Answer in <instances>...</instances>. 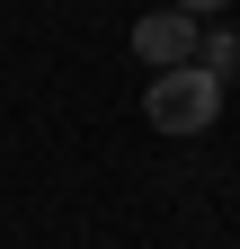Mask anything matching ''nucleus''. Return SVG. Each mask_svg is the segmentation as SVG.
<instances>
[{"instance_id":"obj_1","label":"nucleus","mask_w":240,"mask_h":249,"mask_svg":"<svg viewBox=\"0 0 240 249\" xmlns=\"http://www.w3.org/2000/svg\"><path fill=\"white\" fill-rule=\"evenodd\" d=\"M142 116H152V134H205V124L223 116V71L214 62H160L152 89H142Z\"/></svg>"},{"instance_id":"obj_2","label":"nucleus","mask_w":240,"mask_h":249,"mask_svg":"<svg viewBox=\"0 0 240 249\" xmlns=\"http://www.w3.org/2000/svg\"><path fill=\"white\" fill-rule=\"evenodd\" d=\"M196 36H205V18H187V9H152V18H134V62H187L196 53Z\"/></svg>"},{"instance_id":"obj_3","label":"nucleus","mask_w":240,"mask_h":249,"mask_svg":"<svg viewBox=\"0 0 240 249\" xmlns=\"http://www.w3.org/2000/svg\"><path fill=\"white\" fill-rule=\"evenodd\" d=\"M196 62H214V71H231V62H240V36H231V27H214V36H196Z\"/></svg>"},{"instance_id":"obj_4","label":"nucleus","mask_w":240,"mask_h":249,"mask_svg":"<svg viewBox=\"0 0 240 249\" xmlns=\"http://www.w3.org/2000/svg\"><path fill=\"white\" fill-rule=\"evenodd\" d=\"M169 9H187V18H214V9H231V0H169Z\"/></svg>"}]
</instances>
